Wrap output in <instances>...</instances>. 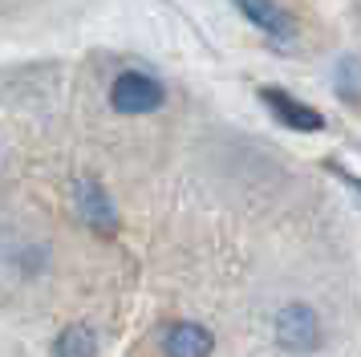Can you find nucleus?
<instances>
[{
    "mask_svg": "<svg viewBox=\"0 0 361 357\" xmlns=\"http://www.w3.org/2000/svg\"><path fill=\"white\" fill-rule=\"evenodd\" d=\"M276 341L293 353H312L321 345V325L309 305H288L276 317Z\"/></svg>",
    "mask_w": 361,
    "mask_h": 357,
    "instance_id": "2",
    "label": "nucleus"
},
{
    "mask_svg": "<svg viewBox=\"0 0 361 357\" xmlns=\"http://www.w3.org/2000/svg\"><path fill=\"white\" fill-rule=\"evenodd\" d=\"M53 353L57 357H94L98 353V337H94V329H85V325H69L66 333L57 337Z\"/></svg>",
    "mask_w": 361,
    "mask_h": 357,
    "instance_id": "7",
    "label": "nucleus"
},
{
    "mask_svg": "<svg viewBox=\"0 0 361 357\" xmlns=\"http://www.w3.org/2000/svg\"><path fill=\"white\" fill-rule=\"evenodd\" d=\"M235 4H240V13H244L252 25H260L264 32H272L280 41L293 37V20H288V13L280 8L276 0H235Z\"/></svg>",
    "mask_w": 361,
    "mask_h": 357,
    "instance_id": "6",
    "label": "nucleus"
},
{
    "mask_svg": "<svg viewBox=\"0 0 361 357\" xmlns=\"http://www.w3.org/2000/svg\"><path fill=\"white\" fill-rule=\"evenodd\" d=\"M110 106L122 114H150L163 106V85L147 73H118L110 85Z\"/></svg>",
    "mask_w": 361,
    "mask_h": 357,
    "instance_id": "1",
    "label": "nucleus"
},
{
    "mask_svg": "<svg viewBox=\"0 0 361 357\" xmlns=\"http://www.w3.org/2000/svg\"><path fill=\"white\" fill-rule=\"evenodd\" d=\"M163 349H166V357H212L215 337L203 325L183 321V325H171V329H166Z\"/></svg>",
    "mask_w": 361,
    "mask_h": 357,
    "instance_id": "4",
    "label": "nucleus"
},
{
    "mask_svg": "<svg viewBox=\"0 0 361 357\" xmlns=\"http://www.w3.org/2000/svg\"><path fill=\"white\" fill-rule=\"evenodd\" d=\"M73 195H78V211H82V219L90 227H98V231H114V207H110V199H106V191H102L94 178H78V187H73Z\"/></svg>",
    "mask_w": 361,
    "mask_h": 357,
    "instance_id": "5",
    "label": "nucleus"
},
{
    "mask_svg": "<svg viewBox=\"0 0 361 357\" xmlns=\"http://www.w3.org/2000/svg\"><path fill=\"white\" fill-rule=\"evenodd\" d=\"M260 102L268 106V110L276 114L284 126L293 130H305V134H312V130H325V114L312 110L309 102H300V97L284 94V90H276V85H264L260 90Z\"/></svg>",
    "mask_w": 361,
    "mask_h": 357,
    "instance_id": "3",
    "label": "nucleus"
}]
</instances>
